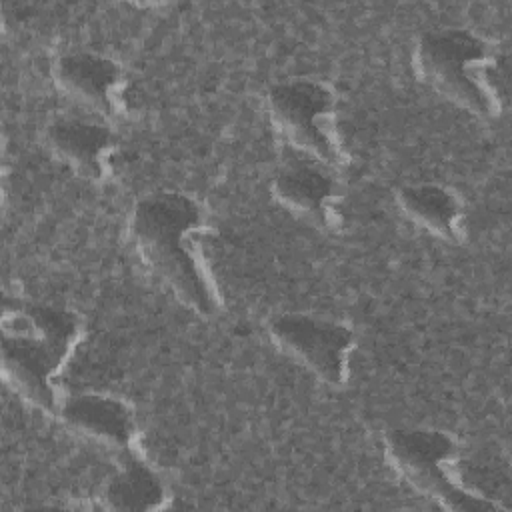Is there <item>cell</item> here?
I'll use <instances>...</instances> for the list:
<instances>
[{"instance_id": "1", "label": "cell", "mask_w": 512, "mask_h": 512, "mask_svg": "<svg viewBox=\"0 0 512 512\" xmlns=\"http://www.w3.org/2000/svg\"><path fill=\"white\" fill-rule=\"evenodd\" d=\"M206 230L204 206L178 190L138 198L128 218V238L142 264L188 310L212 318L220 312L222 298L200 248Z\"/></svg>"}, {"instance_id": "2", "label": "cell", "mask_w": 512, "mask_h": 512, "mask_svg": "<svg viewBox=\"0 0 512 512\" xmlns=\"http://www.w3.org/2000/svg\"><path fill=\"white\" fill-rule=\"evenodd\" d=\"M82 340L78 314L52 304H6L2 314V376L30 406L56 416L58 376Z\"/></svg>"}, {"instance_id": "3", "label": "cell", "mask_w": 512, "mask_h": 512, "mask_svg": "<svg viewBox=\"0 0 512 512\" xmlns=\"http://www.w3.org/2000/svg\"><path fill=\"white\" fill-rule=\"evenodd\" d=\"M412 66L428 88L472 116L484 120L500 116L496 52L480 34L466 28L428 30L414 44Z\"/></svg>"}, {"instance_id": "4", "label": "cell", "mask_w": 512, "mask_h": 512, "mask_svg": "<svg viewBox=\"0 0 512 512\" xmlns=\"http://www.w3.org/2000/svg\"><path fill=\"white\" fill-rule=\"evenodd\" d=\"M388 464L414 490L452 512H494L496 500L470 490L458 472V442L436 428H392L384 434Z\"/></svg>"}, {"instance_id": "5", "label": "cell", "mask_w": 512, "mask_h": 512, "mask_svg": "<svg viewBox=\"0 0 512 512\" xmlns=\"http://www.w3.org/2000/svg\"><path fill=\"white\" fill-rule=\"evenodd\" d=\"M334 90L314 78H288L270 86L266 108L276 132L298 154L332 170L350 164L336 122Z\"/></svg>"}, {"instance_id": "6", "label": "cell", "mask_w": 512, "mask_h": 512, "mask_svg": "<svg viewBox=\"0 0 512 512\" xmlns=\"http://www.w3.org/2000/svg\"><path fill=\"white\" fill-rule=\"evenodd\" d=\"M270 340L300 362L318 380L340 388L350 378L354 330L330 318L304 312H284L268 322Z\"/></svg>"}, {"instance_id": "7", "label": "cell", "mask_w": 512, "mask_h": 512, "mask_svg": "<svg viewBox=\"0 0 512 512\" xmlns=\"http://www.w3.org/2000/svg\"><path fill=\"white\" fill-rule=\"evenodd\" d=\"M270 188L288 212L324 230L340 228L342 186L332 168L298 154L282 164Z\"/></svg>"}, {"instance_id": "8", "label": "cell", "mask_w": 512, "mask_h": 512, "mask_svg": "<svg viewBox=\"0 0 512 512\" xmlns=\"http://www.w3.org/2000/svg\"><path fill=\"white\" fill-rule=\"evenodd\" d=\"M56 88L98 114L104 122L122 120L128 114L124 92V70L108 56L94 52H66L52 64Z\"/></svg>"}, {"instance_id": "9", "label": "cell", "mask_w": 512, "mask_h": 512, "mask_svg": "<svg viewBox=\"0 0 512 512\" xmlns=\"http://www.w3.org/2000/svg\"><path fill=\"white\" fill-rule=\"evenodd\" d=\"M62 424L100 446L134 452L138 444V424L132 406L112 394L82 392L66 396L56 414Z\"/></svg>"}, {"instance_id": "10", "label": "cell", "mask_w": 512, "mask_h": 512, "mask_svg": "<svg viewBox=\"0 0 512 512\" xmlns=\"http://www.w3.org/2000/svg\"><path fill=\"white\" fill-rule=\"evenodd\" d=\"M46 146L82 178L92 182L110 178L116 138L106 122L58 116L46 126Z\"/></svg>"}, {"instance_id": "11", "label": "cell", "mask_w": 512, "mask_h": 512, "mask_svg": "<svg viewBox=\"0 0 512 512\" xmlns=\"http://www.w3.org/2000/svg\"><path fill=\"white\" fill-rule=\"evenodd\" d=\"M402 214L424 232L444 240L460 242L464 232V208L458 194L440 184H410L396 192Z\"/></svg>"}, {"instance_id": "12", "label": "cell", "mask_w": 512, "mask_h": 512, "mask_svg": "<svg viewBox=\"0 0 512 512\" xmlns=\"http://www.w3.org/2000/svg\"><path fill=\"white\" fill-rule=\"evenodd\" d=\"M102 504L110 510H160L168 504V488L160 474L140 456L128 452L102 488Z\"/></svg>"}]
</instances>
